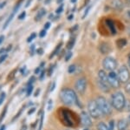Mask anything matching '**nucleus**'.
Instances as JSON below:
<instances>
[{
    "mask_svg": "<svg viewBox=\"0 0 130 130\" xmlns=\"http://www.w3.org/2000/svg\"><path fill=\"white\" fill-rule=\"evenodd\" d=\"M111 102H112L113 108H115V109L118 111H121L125 108L126 100L121 92H116L114 94H112Z\"/></svg>",
    "mask_w": 130,
    "mask_h": 130,
    "instance_id": "f03ea898",
    "label": "nucleus"
},
{
    "mask_svg": "<svg viewBox=\"0 0 130 130\" xmlns=\"http://www.w3.org/2000/svg\"><path fill=\"white\" fill-rule=\"evenodd\" d=\"M75 71V65H71L69 67V73H73Z\"/></svg>",
    "mask_w": 130,
    "mask_h": 130,
    "instance_id": "b1692460",
    "label": "nucleus"
},
{
    "mask_svg": "<svg viewBox=\"0 0 130 130\" xmlns=\"http://www.w3.org/2000/svg\"><path fill=\"white\" fill-rule=\"evenodd\" d=\"M109 129L110 130H113L114 129V127H115V121H109Z\"/></svg>",
    "mask_w": 130,
    "mask_h": 130,
    "instance_id": "473e14b6",
    "label": "nucleus"
},
{
    "mask_svg": "<svg viewBox=\"0 0 130 130\" xmlns=\"http://www.w3.org/2000/svg\"><path fill=\"white\" fill-rule=\"evenodd\" d=\"M36 37H37V34H36V33H32V34H31L30 36L28 38V39H27V41H28V42H30V41H32L33 39H34Z\"/></svg>",
    "mask_w": 130,
    "mask_h": 130,
    "instance_id": "bb28decb",
    "label": "nucleus"
},
{
    "mask_svg": "<svg viewBox=\"0 0 130 130\" xmlns=\"http://www.w3.org/2000/svg\"><path fill=\"white\" fill-rule=\"evenodd\" d=\"M100 51L102 54H107L108 52H110L111 48L109 46V45L107 43H102L100 45Z\"/></svg>",
    "mask_w": 130,
    "mask_h": 130,
    "instance_id": "ddd939ff",
    "label": "nucleus"
},
{
    "mask_svg": "<svg viewBox=\"0 0 130 130\" xmlns=\"http://www.w3.org/2000/svg\"><path fill=\"white\" fill-rule=\"evenodd\" d=\"M71 56H72V52H69L68 53H66V56H65V60H66V61H69V60H70V58H71Z\"/></svg>",
    "mask_w": 130,
    "mask_h": 130,
    "instance_id": "cd10ccee",
    "label": "nucleus"
},
{
    "mask_svg": "<svg viewBox=\"0 0 130 130\" xmlns=\"http://www.w3.org/2000/svg\"><path fill=\"white\" fill-rule=\"evenodd\" d=\"M40 73V67H37L35 70V73H36V74H37V73Z\"/></svg>",
    "mask_w": 130,
    "mask_h": 130,
    "instance_id": "c03bdc74",
    "label": "nucleus"
},
{
    "mask_svg": "<svg viewBox=\"0 0 130 130\" xmlns=\"http://www.w3.org/2000/svg\"><path fill=\"white\" fill-rule=\"evenodd\" d=\"M52 102H53V101H52V100H49V103H48V109H49V110L51 109V108H52V104H53Z\"/></svg>",
    "mask_w": 130,
    "mask_h": 130,
    "instance_id": "58836bf2",
    "label": "nucleus"
},
{
    "mask_svg": "<svg viewBox=\"0 0 130 130\" xmlns=\"http://www.w3.org/2000/svg\"><path fill=\"white\" fill-rule=\"evenodd\" d=\"M81 121H82V124L84 126V127H89L92 125L91 118H90V116L86 112L81 113Z\"/></svg>",
    "mask_w": 130,
    "mask_h": 130,
    "instance_id": "1a4fd4ad",
    "label": "nucleus"
},
{
    "mask_svg": "<svg viewBox=\"0 0 130 130\" xmlns=\"http://www.w3.org/2000/svg\"><path fill=\"white\" fill-rule=\"evenodd\" d=\"M6 111H7V108H5V110L3 111V113H2V114H1V117H0V122L2 121V120H3V118L5 117V113H6Z\"/></svg>",
    "mask_w": 130,
    "mask_h": 130,
    "instance_id": "f704fd0d",
    "label": "nucleus"
},
{
    "mask_svg": "<svg viewBox=\"0 0 130 130\" xmlns=\"http://www.w3.org/2000/svg\"><path fill=\"white\" fill-rule=\"evenodd\" d=\"M98 106H99L101 111H102L103 115H109L112 112V108H111V105L109 102L104 97H98L96 99Z\"/></svg>",
    "mask_w": 130,
    "mask_h": 130,
    "instance_id": "7ed1b4c3",
    "label": "nucleus"
},
{
    "mask_svg": "<svg viewBox=\"0 0 130 130\" xmlns=\"http://www.w3.org/2000/svg\"><path fill=\"white\" fill-rule=\"evenodd\" d=\"M43 115H42V116H41V121H40V126H39L38 130H41L42 127H43Z\"/></svg>",
    "mask_w": 130,
    "mask_h": 130,
    "instance_id": "ea45409f",
    "label": "nucleus"
},
{
    "mask_svg": "<svg viewBox=\"0 0 130 130\" xmlns=\"http://www.w3.org/2000/svg\"><path fill=\"white\" fill-rule=\"evenodd\" d=\"M32 91H33V87L32 86H30V87L27 88V96H30L31 93H32Z\"/></svg>",
    "mask_w": 130,
    "mask_h": 130,
    "instance_id": "393cba45",
    "label": "nucleus"
},
{
    "mask_svg": "<svg viewBox=\"0 0 130 130\" xmlns=\"http://www.w3.org/2000/svg\"><path fill=\"white\" fill-rule=\"evenodd\" d=\"M5 93H2L1 94H0V105L3 103L4 100H5Z\"/></svg>",
    "mask_w": 130,
    "mask_h": 130,
    "instance_id": "a878e982",
    "label": "nucleus"
},
{
    "mask_svg": "<svg viewBox=\"0 0 130 130\" xmlns=\"http://www.w3.org/2000/svg\"><path fill=\"white\" fill-rule=\"evenodd\" d=\"M17 72V69H14L13 71H12L11 73H10V74H9V76H8V80H10V79H12L14 78V76H15V73Z\"/></svg>",
    "mask_w": 130,
    "mask_h": 130,
    "instance_id": "5701e85b",
    "label": "nucleus"
},
{
    "mask_svg": "<svg viewBox=\"0 0 130 130\" xmlns=\"http://www.w3.org/2000/svg\"><path fill=\"white\" fill-rule=\"evenodd\" d=\"M14 14H15V13H14V12H12V13L10 14V15L9 16V18H8V19L5 21V25H4V26H3V29H4V30L7 28V26H9V24L10 23V21H11L12 19H13V18H14Z\"/></svg>",
    "mask_w": 130,
    "mask_h": 130,
    "instance_id": "a211bd4d",
    "label": "nucleus"
},
{
    "mask_svg": "<svg viewBox=\"0 0 130 130\" xmlns=\"http://www.w3.org/2000/svg\"><path fill=\"white\" fill-rule=\"evenodd\" d=\"M6 58H7V54H4V55H2L1 57H0V63L5 61Z\"/></svg>",
    "mask_w": 130,
    "mask_h": 130,
    "instance_id": "c9c22d12",
    "label": "nucleus"
},
{
    "mask_svg": "<svg viewBox=\"0 0 130 130\" xmlns=\"http://www.w3.org/2000/svg\"><path fill=\"white\" fill-rule=\"evenodd\" d=\"M75 42V39H74V38H73V39H70V41H69V42H68V44H67V48H68L69 50H70L71 48L74 46Z\"/></svg>",
    "mask_w": 130,
    "mask_h": 130,
    "instance_id": "aec40b11",
    "label": "nucleus"
},
{
    "mask_svg": "<svg viewBox=\"0 0 130 130\" xmlns=\"http://www.w3.org/2000/svg\"><path fill=\"white\" fill-rule=\"evenodd\" d=\"M63 1V0H57V3L59 4V3H62V2Z\"/></svg>",
    "mask_w": 130,
    "mask_h": 130,
    "instance_id": "864d4df0",
    "label": "nucleus"
},
{
    "mask_svg": "<svg viewBox=\"0 0 130 130\" xmlns=\"http://www.w3.org/2000/svg\"><path fill=\"white\" fill-rule=\"evenodd\" d=\"M46 35V30H43L40 31V33H39V36H40L41 38H43Z\"/></svg>",
    "mask_w": 130,
    "mask_h": 130,
    "instance_id": "e433bc0d",
    "label": "nucleus"
},
{
    "mask_svg": "<svg viewBox=\"0 0 130 130\" xmlns=\"http://www.w3.org/2000/svg\"><path fill=\"white\" fill-rule=\"evenodd\" d=\"M34 112H35V108H31V109L28 112V114H33Z\"/></svg>",
    "mask_w": 130,
    "mask_h": 130,
    "instance_id": "79ce46f5",
    "label": "nucleus"
},
{
    "mask_svg": "<svg viewBox=\"0 0 130 130\" xmlns=\"http://www.w3.org/2000/svg\"><path fill=\"white\" fill-rule=\"evenodd\" d=\"M6 4H7V1H4V2H2V3H0V10L3 9L6 5Z\"/></svg>",
    "mask_w": 130,
    "mask_h": 130,
    "instance_id": "4c0bfd02",
    "label": "nucleus"
},
{
    "mask_svg": "<svg viewBox=\"0 0 130 130\" xmlns=\"http://www.w3.org/2000/svg\"><path fill=\"white\" fill-rule=\"evenodd\" d=\"M97 129L98 130H110L109 127L107 126L104 122H100L97 125Z\"/></svg>",
    "mask_w": 130,
    "mask_h": 130,
    "instance_id": "6ab92c4d",
    "label": "nucleus"
},
{
    "mask_svg": "<svg viewBox=\"0 0 130 130\" xmlns=\"http://www.w3.org/2000/svg\"><path fill=\"white\" fill-rule=\"evenodd\" d=\"M88 108H89V113L90 116L93 117L94 119H98L102 115H103L96 100H90L89 102V105H88Z\"/></svg>",
    "mask_w": 130,
    "mask_h": 130,
    "instance_id": "20e7f679",
    "label": "nucleus"
},
{
    "mask_svg": "<svg viewBox=\"0 0 130 130\" xmlns=\"http://www.w3.org/2000/svg\"><path fill=\"white\" fill-rule=\"evenodd\" d=\"M45 14H46V10L44 9V8H42V9H40V10H39V11L37 12V15H36V17H35V20H36V21L40 20L41 18L45 15Z\"/></svg>",
    "mask_w": 130,
    "mask_h": 130,
    "instance_id": "dca6fc26",
    "label": "nucleus"
},
{
    "mask_svg": "<svg viewBox=\"0 0 130 130\" xmlns=\"http://www.w3.org/2000/svg\"><path fill=\"white\" fill-rule=\"evenodd\" d=\"M73 18H74V16H73V15H70V16H69V20H71V19H72Z\"/></svg>",
    "mask_w": 130,
    "mask_h": 130,
    "instance_id": "8fccbe9b",
    "label": "nucleus"
},
{
    "mask_svg": "<svg viewBox=\"0 0 130 130\" xmlns=\"http://www.w3.org/2000/svg\"><path fill=\"white\" fill-rule=\"evenodd\" d=\"M125 108L127 111H130V100H128V101H126Z\"/></svg>",
    "mask_w": 130,
    "mask_h": 130,
    "instance_id": "2f4dec72",
    "label": "nucleus"
},
{
    "mask_svg": "<svg viewBox=\"0 0 130 130\" xmlns=\"http://www.w3.org/2000/svg\"><path fill=\"white\" fill-rule=\"evenodd\" d=\"M23 1H24V0H18V2H17L15 7H14V9H13V12H14V13H15V12L17 11V10H18V8L20 7L21 4L23 3Z\"/></svg>",
    "mask_w": 130,
    "mask_h": 130,
    "instance_id": "4be33fe9",
    "label": "nucleus"
},
{
    "mask_svg": "<svg viewBox=\"0 0 130 130\" xmlns=\"http://www.w3.org/2000/svg\"><path fill=\"white\" fill-rule=\"evenodd\" d=\"M127 126H128V121L122 119V120L119 121L118 123H117V128H118V130H125L127 127Z\"/></svg>",
    "mask_w": 130,
    "mask_h": 130,
    "instance_id": "4468645a",
    "label": "nucleus"
},
{
    "mask_svg": "<svg viewBox=\"0 0 130 130\" xmlns=\"http://www.w3.org/2000/svg\"><path fill=\"white\" fill-rule=\"evenodd\" d=\"M37 52H39V54H42L43 53V49H39L38 51H37Z\"/></svg>",
    "mask_w": 130,
    "mask_h": 130,
    "instance_id": "de8ad7c7",
    "label": "nucleus"
},
{
    "mask_svg": "<svg viewBox=\"0 0 130 130\" xmlns=\"http://www.w3.org/2000/svg\"><path fill=\"white\" fill-rule=\"evenodd\" d=\"M125 90L127 93L130 94V82H127V85L125 86Z\"/></svg>",
    "mask_w": 130,
    "mask_h": 130,
    "instance_id": "c85d7f7f",
    "label": "nucleus"
},
{
    "mask_svg": "<svg viewBox=\"0 0 130 130\" xmlns=\"http://www.w3.org/2000/svg\"><path fill=\"white\" fill-rule=\"evenodd\" d=\"M60 99L63 104L71 106V105L75 103V101L77 100V97L74 90L70 88H63L60 93Z\"/></svg>",
    "mask_w": 130,
    "mask_h": 130,
    "instance_id": "f257e3e1",
    "label": "nucleus"
},
{
    "mask_svg": "<svg viewBox=\"0 0 130 130\" xmlns=\"http://www.w3.org/2000/svg\"><path fill=\"white\" fill-rule=\"evenodd\" d=\"M108 83H109L111 87H114V88H118L121 85V81L119 79L118 74L115 73L114 71L109 72V73L108 74Z\"/></svg>",
    "mask_w": 130,
    "mask_h": 130,
    "instance_id": "0eeeda50",
    "label": "nucleus"
},
{
    "mask_svg": "<svg viewBox=\"0 0 130 130\" xmlns=\"http://www.w3.org/2000/svg\"><path fill=\"white\" fill-rule=\"evenodd\" d=\"M127 33H128V35L130 36V26L127 27Z\"/></svg>",
    "mask_w": 130,
    "mask_h": 130,
    "instance_id": "09e8293b",
    "label": "nucleus"
},
{
    "mask_svg": "<svg viewBox=\"0 0 130 130\" xmlns=\"http://www.w3.org/2000/svg\"><path fill=\"white\" fill-rule=\"evenodd\" d=\"M98 79L101 80L102 82L107 84V85L110 86L109 83H108V74L106 73V72L104 70H101L98 72Z\"/></svg>",
    "mask_w": 130,
    "mask_h": 130,
    "instance_id": "9d476101",
    "label": "nucleus"
},
{
    "mask_svg": "<svg viewBox=\"0 0 130 130\" xmlns=\"http://www.w3.org/2000/svg\"><path fill=\"white\" fill-rule=\"evenodd\" d=\"M5 126L4 125V126H2L1 127V128H0V130H5Z\"/></svg>",
    "mask_w": 130,
    "mask_h": 130,
    "instance_id": "3c124183",
    "label": "nucleus"
},
{
    "mask_svg": "<svg viewBox=\"0 0 130 130\" xmlns=\"http://www.w3.org/2000/svg\"><path fill=\"white\" fill-rule=\"evenodd\" d=\"M71 2H72V3H75V2H76V0H71Z\"/></svg>",
    "mask_w": 130,
    "mask_h": 130,
    "instance_id": "5fc2aeb1",
    "label": "nucleus"
},
{
    "mask_svg": "<svg viewBox=\"0 0 130 130\" xmlns=\"http://www.w3.org/2000/svg\"><path fill=\"white\" fill-rule=\"evenodd\" d=\"M34 79H35L34 77H32V78H30V82H29V85H30V83H32Z\"/></svg>",
    "mask_w": 130,
    "mask_h": 130,
    "instance_id": "a18cd8bd",
    "label": "nucleus"
},
{
    "mask_svg": "<svg viewBox=\"0 0 130 130\" xmlns=\"http://www.w3.org/2000/svg\"><path fill=\"white\" fill-rule=\"evenodd\" d=\"M4 39H5V36H3V35H1V36H0V45H1L2 42L4 41Z\"/></svg>",
    "mask_w": 130,
    "mask_h": 130,
    "instance_id": "37998d69",
    "label": "nucleus"
},
{
    "mask_svg": "<svg viewBox=\"0 0 130 130\" xmlns=\"http://www.w3.org/2000/svg\"><path fill=\"white\" fill-rule=\"evenodd\" d=\"M90 8H91V5H89V7L86 9V10H85V12H84V14H83V18H85V17L88 15V13H89V10H90Z\"/></svg>",
    "mask_w": 130,
    "mask_h": 130,
    "instance_id": "72a5a7b5",
    "label": "nucleus"
},
{
    "mask_svg": "<svg viewBox=\"0 0 130 130\" xmlns=\"http://www.w3.org/2000/svg\"><path fill=\"white\" fill-rule=\"evenodd\" d=\"M127 61H128V66H129V67H130V53H129V55H128V58H127Z\"/></svg>",
    "mask_w": 130,
    "mask_h": 130,
    "instance_id": "49530a36",
    "label": "nucleus"
},
{
    "mask_svg": "<svg viewBox=\"0 0 130 130\" xmlns=\"http://www.w3.org/2000/svg\"><path fill=\"white\" fill-rule=\"evenodd\" d=\"M86 87H87V80L85 78H80L77 79L76 83H75V88L80 93H84Z\"/></svg>",
    "mask_w": 130,
    "mask_h": 130,
    "instance_id": "6e6552de",
    "label": "nucleus"
},
{
    "mask_svg": "<svg viewBox=\"0 0 130 130\" xmlns=\"http://www.w3.org/2000/svg\"><path fill=\"white\" fill-rule=\"evenodd\" d=\"M107 25H108V28H109L110 31L112 32V34H116V30H115V23L113 22L111 19H108L107 20Z\"/></svg>",
    "mask_w": 130,
    "mask_h": 130,
    "instance_id": "2eb2a0df",
    "label": "nucleus"
},
{
    "mask_svg": "<svg viewBox=\"0 0 130 130\" xmlns=\"http://www.w3.org/2000/svg\"><path fill=\"white\" fill-rule=\"evenodd\" d=\"M128 121H129V122H130V115H129V118H128Z\"/></svg>",
    "mask_w": 130,
    "mask_h": 130,
    "instance_id": "6e6d98bb",
    "label": "nucleus"
},
{
    "mask_svg": "<svg viewBox=\"0 0 130 130\" xmlns=\"http://www.w3.org/2000/svg\"><path fill=\"white\" fill-rule=\"evenodd\" d=\"M62 10H63V5H60L59 7H58L57 9H56V13H57V14L61 13V12L62 11Z\"/></svg>",
    "mask_w": 130,
    "mask_h": 130,
    "instance_id": "7c9ffc66",
    "label": "nucleus"
},
{
    "mask_svg": "<svg viewBox=\"0 0 130 130\" xmlns=\"http://www.w3.org/2000/svg\"><path fill=\"white\" fill-rule=\"evenodd\" d=\"M84 130H89V129H88V128H86V129H84Z\"/></svg>",
    "mask_w": 130,
    "mask_h": 130,
    "instance_id": "4d7b16f0",
    "label": "nucleus"
},
{
    "mask_svg": "<svg viewBox=\"0 0 130 130\" xmlns=\"http://www.w3.org/2000/svg\"><path fill=\"white\" fill-rule=\"evenodd\" d=\"M61 45H62V42H61V43L59 44V45H57V46H56V48L55 49V51H54L53 52H52V54L50 56V58H51L52 57H54V56H55L56 54H57L58 51H59V50H60V48H61Z\"/></svg>",
    "mask_w": 130,
    "mask_h": 130,
    "instance_id": "412c9836",
    "label": "nucleus"
},
{
    "mask_svg": "<svg viewBox=\"0 0 130 130\" xmlns=\"http://www.w3.org/2000/svg\"><path fill=\"white\" fill-rule=\"evenodd\" d=\"M102 66H103L105 70L112 72V71H115L116 69L118 64H117V61L115 60V58L112 57H107L104 58L103 62H102Z\"/></svg>",
    "mask_w": 130,
    "mask_h": 130,
    "instance_id": "39448f33",
    "label": "nucleus"
},
{
    "mask_svg": "<svg viewBox=\"0 0 130 130\" xmlns=\"http://www.w3.org/2000/svg\"><path fill=\"white\" fill-rule=\"evenodd\" d=\"M5 52V49H4V48H2V49L0 50V54H1L2 52Z\"/></svg>",
    "mask_w": 130,
    "mask_h": 130,
    "instance_id": "603ef678",
    "label": "nucleus"
},
{
    "mask_svg": "<svg viewBox=\"0 0 130 130\" xmlns=\"http://www.w3.org/2000/svg\"><path fill=\"white\" fill-rule=\"evenodd\" d=\"M118 77L121 82L122 83H127L129 81L130 79V73L128 71V68L126 66H121L118 70Z\"/></svg>",
    "mask_w": 130,
    "mask_h": 130,
    "instance_id": "423d86ee",
    "label": "nucleus"
},
{
    "mask_svg": "<svg viewBox=\"0 0 130 130\" xmlns=\"http://www.w3.org/2000/svg\"><path fill=\"white\" fill-rule=\"evenodd\" d=\"M50 23L47 22V23L45 24V26H44V30H47V29H49V28H50Z\"/></svg>",
    "mask_w": 130,
    "mask_h": 130,
    "instance_id": "a19ab883",
    "label": "nucleus"
},
{
    "mask_svg": "<svg viewBox=\"0 0 130 130\" xmlns=\"http://www.w3.org/2000/svg\"><path fill=\"white\" fill-rule=\"evenodd\" d=\"M25 16H26V12H25V11H23L22 13H21L20 15L18 16V19H20V20L24 19V18H25Z\"/></svg>",
    "mask_w": 130,
    "mask_h": 130,
    "instance_id": "c756f323",
    "label": "nucleus"
},
{
    "mask_svg": "<svg viewBox=\"0 0 130 130\" xmlns=\"http://www.w3.org/2000/svg\"><path fill=\"white\" fill-rule=\"evenodd\" d=\"M110 5L113 9L117 10H121L123 8V4L121 0H111Z\"/></svg>",
    "mask_w": 130,
    "mask_h": 130,
    "instance_id": "9b49d317",
    "label": "nucleus"
},
{
    "mask_svg": "<svg viewBox=\"0 0 130 130\" xmlns=\"http://www.w3.org/2000/svg\"><path fill=\"white\" fill-rule=\"evenodd\" d=\"M97 85H98V87H99V88L102 90V91H103L104 93H108V92L110 91V87H111L110 86L102 82L99 79H98V81H97Z\"/></svg>",
    "mask_w": 130,
    "mask_h": 130,
    "instance_id": "f8f14e48",
    "label": "nucleus"
},
{
    "mask_svg": "<svg viewBox=\"0 0 130 130\" xmlns=\"http://www.w3.org/2000/svg\"><path fill=\"white\" fill-rule=\"evenodd\" d=\"M126 44H127V40L125 39H119L116 41V45L119 48H122L123 46H125Z\"/></svg>",
    "mask_w": 130,
    "mask_h": 130,
    "instance_id": "f3484780",
    "label": "nucleus"
}]
</instances>
